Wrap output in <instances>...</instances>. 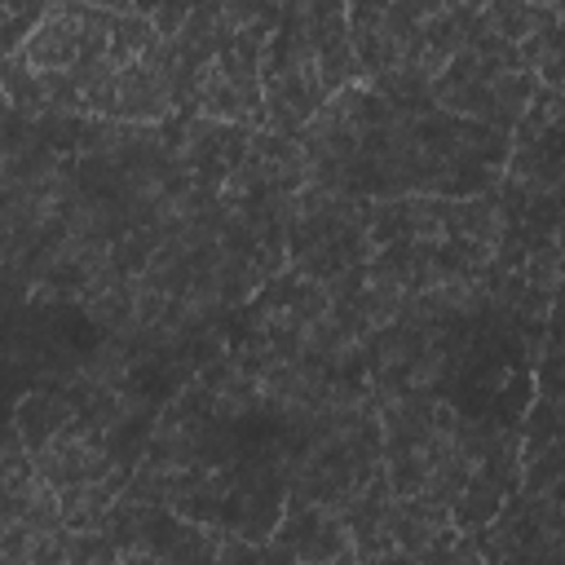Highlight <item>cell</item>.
<instances>
[{"label": "cell", "instance_id": "6da1fadb", "mask_svg": "<svg viewBox=\"0 0 565 565\" xmlns=\"http://www.w3.org/2000/svg\"><path fill=\"white\" fill-rule=\"evenodd\" d=\"M71 419H75V406H71V397H62V393H26V397L18 402V415H13L18 437H22L26 450L44 446V441H49L57 428H66Z\"/></svg>", "mask_w": 565, "mask_h": 565}, {"label": "cell", "instance_id": "7a4b0ae2", "mask_svg": "<svg viewBox=\"0 0 565 565\" xmlns=\"http://www.w3.org/2000/svg\"><path fill=\"white\" fill-rule=\"evenodd\" d=\"M44 9L49 0H0V57L22 49V40L44 18Z\"/></svg>", "mask_w": 565, "mask_h": 565}]
</instances>
